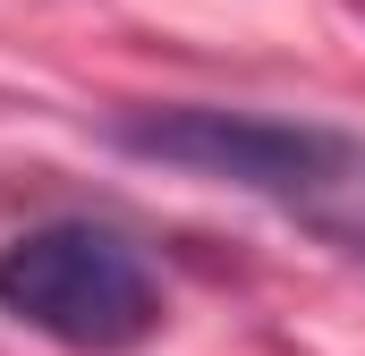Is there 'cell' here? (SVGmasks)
<instances>
[{"label":"cell","mask_w":365,"mask_h":356,"mask_svg":"<svg viewBox=\"0 0 365 356\" xmlns=\"http://www.w3.org/2000/svg\"><path fill=\"white\" fill-rule=\"evenodd\" d=\"M110 145L136 162L187 170L204 187L255 195L331 255L365 263V136L331 119H280V110H230V102H153L119 110Z\"/></svg>","instance_id":"obj_1"},{"label":"cell","mask_w":365,"mask_h":356,"mask_svg":"<svg viewBox=\"0 0 365 356\" xmlns=\"http://www.w3.org/2000/svg\"><path fill=\"white\" fill-rule=\"evenodd\" d=\"M0 314L77 356H128L170 323V288L102 221H34L0 238Z\"/></svg>","instance_id":"obj_2"}]
</instances>
